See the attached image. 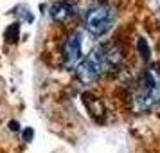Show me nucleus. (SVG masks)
Returning a JSON list of instances; mask_svg holds the SVG:
<instances>
[{
    "label": "nucleus",
    "mask_w": 160,
    "mask_h": 153,
    "mask_svg": "<svg viewBox=\"0 0 160 153\" xmlns=\"http://www.w3.org/2000/svg\"><path fill=\"white\" fill-rule=\"evenodd\" d=\"M18 9H22V11H18V15H20V18L23 22H32L34 20V16H32V13H31V9L27 6H20Z\"/></svg>",
    "instance_id": "obj_7"
},
{
    "label": "nucleus",
    "mask_w": 160,
    "mask_h": 153,
    "mask_svg": "<svg viewBox=\"0 0 160 153\" xmlns=\"http://www.w3.org/2000/svg\"><path fill=\"white\" fill-rule=\"evenodd\" d=\"M18 33H20V25H18V23H11L8 29H6V34H4V38L8 40L9 43H11V42H16Z\"/></svg>",
    "instance_id": "obj_6"
},
{
    "label": "nucleus",
    "mask_w": 160,
    "mask_h": 153,
    "mask_svg": "<svg viewBox=\"0 0 160 153\" xmlns=\"http://www.w3.org/2000/svg\"><path fill=\"white\" fill-rule=\"evenodd\" d=\"M32 135H34V130H32V128H27V130L23 131V139H25V140H31Z\"/></svg>",
    "instance_id": "obj_8"
},
{
    "label": "nucleus",
    "mask_w": 160,
    "mask_h": 153,
    "mask_svg": "<svg viewBox=\"0 0 160 153\" xmlns=\"http://www.w3.org/2000/svg\"><path fill=\"white\" fill-rule=\"evenodd\" d=\"M83 59V33L76 31L67 38L63 45V63L68 69L78 67Z\"/></svg>",
    "instance_id": "obj_4"
},
{
    "label": "nucleus",
    "mask_w": 160,
    "mask_h": 153,
    "mask_svg": "<svg viewBox=\"0 0 160 153\" xmlns=\"http://www.w3.org/2000/svg\"><path fill=\"white\" fill-rule=\"evenodd\" d=\"M160 103V63L146 67L133 94V110L148 112Z\"/></svg>",
    "instance_id": "obj_2"
},
{
    "label": "nucleus",
    "mask_w": 160,
    "mask_h": 153,
    "mask_svg": "<svg viewBox=\"0 0 160 153\" xmlns=\"http://www.w3.org/2000/svg\"><path fill=\"white\" fill-rule=\"evenodd\" d=\"M121 54L115 47L112 45H99L87 54V58L81 59V63L78 65V78L83 83H92L99 76L106 72L108 69L119 63Z\"/></svg>",
    "instance_id": "obj_1"
},
{
    "label": "nucleus",
    "mask_w": 160,
    "mask_h": 153,
    "mask_svg": "<svg viewBox=\"0 0 160 153\" xmlns=\"http://www.w3.org/2000/svg\"><path fill=\"white\" fill-rule=\"evenodd\" d=\"M78 11V6L74 0H58L51 6V16L56 20V22H65L70 16L76 15Z\"/></svg>",
    "instance_id": "obj_5"
},
{
    "label": "nucleus",
    "mask_w": 160,
    "mask_h": 153,
    "mask_svg": "<svg viewBox=\"0 0 160 153\" xmlns=\"http://www.w3.org/2000/svg\"><path fill=\"white\" fill-rule=\"evenodd\" d=\"M113 20H115V9L110 4L99 2V4H94L92 8H88L87 15H85V27L90 34L101 36L106 31H110Z\"/></svg>",
    "instance_id": "obj_3"
},
{
    "label": "nucleus",
    "mask_w": 160,
    "mask_h": 153,
    "mask_svg": "<svg viewBox=\"0 0 160 153\" xmlns=\"http://www.w3.org/2000/svg\"><path fill=\"white\" fill-rule=\"evenodd\" d=\"M9 128H11V130H18V123H16V121H11V123H9Z\"/></svg>",
    "instance_id": "obj_9"
}]
</instances>
